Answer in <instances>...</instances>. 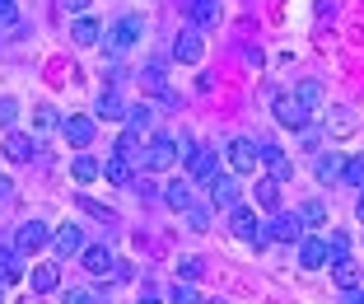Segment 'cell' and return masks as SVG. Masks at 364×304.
Wrapping results in <instances>:
<instances>
[{"label":"cell","instance_id":"obj_5","mask_svg":"<svg viewBox=\"0 0 364 304\" xmlns=\"http://www.w3.org/2000/svg\"><path fill=\"white\" fill-rule=\"evenodd\" d=\"M173 56H178L182 65H196L205 56V43H201V33L196 28H182L178 38H173Z\"/></svg>","mask_w":364,"mask_h":304},{"label":"cell","instance_id":"obj_13","mask_svg":"<svg viewBox=\"0 0 364 304\" xmlns=\"http://www.w3.org/2000/svg\"><path fill=\"white\" fill-rule=\"evenodd\" d=\"M94 117H65L61 122V136H65V141H70V145H89V141H94Z\"/></svg>","mask_w":364,"mask_h":304},{"label":"cell","instance_id":"obj_37","mask_svg":"<svg viewBox=\"0 0 364 304\" xmlns=\"http://www.w3.org/2000/svg\"><path fill=\"white\" fill-rule=\"evenodd\" d=\"M187 225H192V234H205V229H210V216H205V211H187Z\"/></svg>","mask_w":364,"mask_h":304},{"label":"cell","instance_id":"obj_48","mask_svg":"<svg viewBox=\"0 0 364 304\" xmlns=\"http://www.w3.org/2000/svg\"><path fill=\"white\" fill-rule=\"evenodd\" d=\"M140 304H159V300H140Z\"/></svg>","mask_w":364,"mask_h":304},{"label":"cell","instance_id":"obj_11","mask_svg":"<svg viewBox=\"0 0 364 304\" xmlns=\"http://www.w3.org/2000/svg\"><path fill=\"white\" fill-rule=\"evenodd\" d=\"M267 234H271V239H280V243H294V239L304 243V220L299 216H276L267 225Z\"/></svg>","mask_w":364,"mask_h":304},{"label":"cell","instance_id":"obj_33","mask_svg":"<svg viewBox=\"0 0 364 304\" xmlns=\"http://www.w3.org/2000/svg\"><path fill=\"white\" fill-rule=\"evenodd\" d=\"M346 183H355V187H364V154H355V159H346Z\"/></svg>","mask_w":364,"mask_h":304},{"label":"cell","instance_id":"obj_25","mask_svg":"<svg viewBox=\"0 0 364 304\" xmlns=\"http://www.w3.org/2000/svg\"><path fill=\"white\" fill-rule=\"evenodd\" d=\"M140 150H145V136H140V131H127V136L117 141V154H122V159H145Z\"/></svg>","mask_w":364,"mask_h":304},{"label":"cell","instance_id":"obj_10","mask_svg":"<svg viewBox=\"0 0 364 304\" xmlns=\"http://www.w3.org/2000/svg\"><path fill=\"white\" fill-rule=\"evenodd\" d=\"M80 262H85V272H94V276H107L117 267V258L107 253V243H89V248L80 253Z\"/></svg>","mask_w":364,"mask_h":304},{"label":"cell","instance_id":"obj_40","mask_svg":"<svg viewBox=\"0 0 364 304\" xmlns=\"http://www.w3.org/2000/svg\"><path fill=\"white\" fill-rule=\"evenodd\" d=\"M80 206H85L89 216H98V220H112V211H107V206H98V201H89V196H80Z\"/></svg>","mask_w":364,"mask_h":304},{"label":"cell","instance_id":"obj_27","mask_svg":"<svg viewBox=\"0 0 364 304\" xmlns=\"http://www.w3.org/2000/svg\"><path fill=\"white\" fill-rule=\"evenodd\" d=\"M23 281V267H19V253H0V285Z\"/></svg>","mask_w":364,"mask_h":304},{"label":"cell","instance_id":"obj_20","mask_svg":"<svg viewBox=\"0 0 364 304\" xmlns=\"http://www.w3.org/2000/svg\"><path fill=\"white\" fill-rule=\"evenodd\" d=\"M61 285V267H33V295H52Z\"/></svg>","mask_w":364,"mask_h":304},{"label":"cell","instance_id":"obj_32","mask_svg":"<svg viewBox=\"0 0 364 304\" xmlns=\"http://www.w3.org/2000/svg\"><path fill=\"white\" fill-rule=\"evenodd\" d=\"M327 258H350V239H346V234H341V229H336V234H332V239H327Z\"/></svg>","mask_w":364,"mask_h":304},{"label":"cell","instance_id":"obj_12","mask_svg":"<svg viewBox=\"0 0 364 304\" xmlns=\"http://www.w3.org/2000/svg\"><path fill=\"white\" fill-rule=\"evenodd\" d=\"M52 243H56V253H61V258H70V253H85V229L80 225H61L52 234Z\"/></svg>","mask_w":364,"mask_h":304},{"label":"cell","instance_id":"obj_39","mask_svg":"<svg viewBox=\"0 0 364 304\" xmlns=\"http://www.w3.org/2000/svg\"><path fill=\"white\" fill-rule=\"evenodd\" d=\"M14 112H19V103H14V98H0V127H10Z\"/></svg>","mask_w":364,"mask_h":304},{"label":"cell","instance_id":"obj_44","mask_svg":"<svg viewBox=\"0 0 364 304\" xmlns=\"http://www.w3.org/2000/svg\"><path fill=\"white\" fill-rule=\"evenodd\" d=\"M10 192H14V187H10V178L0 174V201H5V196H10Z\"/></svg>","mask_w":364,"mask_h":304},{"label":"cell","instance_id":"obj_26","mask_svg":"<svg viewBox=\"0 0 364 304\" xmlns=\"http://www.w3.org/2000/svg\"><path fill=\"white\" fill-rule=\"evenodd\" d=\"M294 98H299L304 108H318V103H322V80H299Z\"/></svg>","mask_w":364,"mask_h":304},{"label":"cell","instance_id":"obj_21","mask_svg":"<svg viewBox=\"0 0 364 304\" xmlns=\"http://www.w3.org/2000/svg\"><path fill=\"white\" fill-rule=\"evenodd\" d=\"M70 38H75L80 47H94L98 38H103V23H98V19H75V28H70Z\"/></svg>","mask_w":364,"mask_h":304},{"label":"cell","instance_id":"obj_41","mask_svg":"<svg viewBox=\"0 0 364 304\" xmlns=\"http://www.w3.org/2000/svg\"><path fill=\"white\" fill-rule=\"evenodd\" d=\"M61 304H94V295H89V290H65Z\"/></svg>","mask_w":364,"mask_h":304},{"label":"cell","instance_id":"obj_19","mask_svg":"<svg viewBox=\"0 0 364 304\" xmlns=\"http://www.w3.org/2000/svg\"><path fill=\"white\" fill-rule=\"evenodd\" d=\"M187 174H192V178H210L215 174V154L192 145V150H187Z\"/></svg>","mask_w":364,"mask_h":304},{"label":"cell","instance_id":"obj_49","mask_svg":"<svg viewBox=\"0 0 364 304\" xmlns=\"http://www.w3.org/2000/svg\"><path fill=\"white\" fill-rule=\"evenodd\" d=\"M210 304H220V300H210Z\"/></svg>","mask_w":364,"mask_h":304},{"label":"cell","instance_id":"obj_28","mask_svg":"<svg viewBox=\"0 0 364 304\" xmlns=\"http://www.w3.org/2000/svg\"><path fill=\"white\" fill-rule=\"evenodd\" d=\"M98 174H103V164H98L94 154H80L75 159V183H94Z\"/></svg>","mask_w":364,"mask_h":304},{"label":"cell","instance_id":"obj_30","mask_svg":"<svg viewBox=\"0 0 364 304\" xmlns=\"http://www.w3.org/2000/svg\"><path fill=\"white\" fill-rule=\"evenodd\" d=\"M294 216H299L304 225H327V206H322V201H304Z\"/></svg>","mask_w":364,"mask_h":304},{"label":"cell","instance_id":"obj_6","mask_svg":"<svg viewBox=\"0 0 364 304\" xmlns=\"http://www.w3.org/2000/svg\"><path fill=\"white\" fill-rule=\"evenodd\" d=\"M229 229H234L238 239L257 243V234H262V225H257V211H252V206H243V201H238V206L229 211Z\"/></svg>","mask_w":364,"mask_h":304},{"label":"cell","instance_id":"obj_9","mask_svg":"<svg viewBox=\"0 0 364 304\" xmlns=\"http://www.w3.org/2000/svg\"><path fill=\"white\" fill-rule=\"evenodd\" d=\"M205 183H210V201H215V206H225V211L238 206V183L229 174H210Z\"/></svg>","mask_w":364,"mask_h":304},{"label":"cell","instance_id":"obj_2","mask_svg":"<svg viewBox=\"0 0 364 304\" xmlns=\"http://www.w3.org/2000/svg\"><path fill=\"white\" fill-rule=\"evenodd\" d=\"M140 38H145V19H140V14H127V19H117L112 28H107L112 52H127V47H136Z\"/></svg>","mask_w":364,"mask_h":304},{"label":"cell","instance_id":"obj_45","mask_svg":"<svg viewBox=\"0 0 364 304\" xmlns=\"http://www.w3.org/2000/svg\"><path fill=\"white\" fill-rule=\"evenodd\" d=\"M350 304H364V290H360V295H350Z\"/></svg>","mask_w":364,"mask_h":304},{"label":"cell","instance_id":"obj_15","mask_svg":"<svg viewBox=\"0 0 364 304\" xmlns=\"http://www.w3.org/2000/svg\"><path fill=\"white\" fill-rule=\"evenodd\" d=\"M187 14H192L196 28H210V23H220V0H192Z\"/></svg>","mask_w":364,"mask_h":304},{"label":"cell","instance_id":"obj_23","mask_svg":"<svg viewBox=\"0 0 364 304\" xmlns=\"http://www.w3.org/2000/svg\"><path fill=\"white\" fill-rule=\"evenodd\" d=\"M327 131H332V136H341V141H346V136H355V112L350 108H336L332 117H327Z\"/></svg>","mask_w":364,"mask_h":304},{"label":"cell","instance_id":"obj_29","mask_svg":"<svg viewBox=\"0 0 364 304\" xmlns=\"http://www.w3.org/2000/svg\"><path fill=\"white\" fill-rule=\"evenodd\" d=\"M257 206H267V211H276V206H280V183L262 178V183H257Z\"/></svg>","mask_w":364,"mask_h":304},{"label":"cell","instance_id":"obj_16","mask_svg":"<svg viewBox=\"0 0 364 304\" xmlns=\"http://www.w3.org/2000/svg\"><path fill=\"white\" fill-rule=\"evenodd\" d=\"M103 178H107L112 187H127L131 178H136V174H131V159H122V154H112V159L103 164Z\"/></svg>","mask_w":364,"mask_h":304},{"label":"cell","instance_id":"obj_47","mask_svg":"<svg viewBox=\"0 0 364 304\" xmlns=\"http://www.w3.org/2000/svg\"><path fill=\"white\" fill-rule=\"evenodd\" d=\"M0 304H5V285H0Z\"/></svg>","mask_w":364,"mask_h":304},{"label":"cell","instance_id":"obj_7","mask_svg":"<svg viewBox=\"0 0 364 304\" xmlns=\"http://www.w3.org/2000/svg\"><path fill=\"white\" fill-rule=\"evenodd\" d=\"M262 164L271 169V183H289V178H294V159H289L280 145H262Z\"/></svg>","mask_w":364,"mask_h":304},{"label":"cell","instance_id":"obj_17","mask_svg":"<svg viewBox=\"0 0 364 304\" xmlns=\"http://www.w3.org/2000/svg\"><path fill=\"white\" fill-rule=\"evenodd\" d=\"M332 281L341 285V290H355V285H360V267H355L350 258H336L332 262Z\"/></svg>","mask_w":364,"mask_h":304},{"label":"cell","instance_id":"obj_46","mask_svg":"<svg viewBox=\"0 0 364 304\" xmlns=\"http://www.w3.org/2000/svg\"><path fill=\"white\" fill-rule=\"evenodd\" d=\"M360 192H364V187H360ZM355 211H360V220H364V196H360V206H355Z\"/></svg>","mask_w":364,"mask_h":304},{"label":"cell","instance_id":"obj_42","mask_svg":"<svg viewBox=\"0 0 364 304\" xmlns=\"http://www.w3.org/2000/svg\"><path fill=\"white\" fill-rule=\"evenodd\" d=\"M33 122H38V127H52V122H56V112H52V108H47V103H43V108L33 112Z\"/></svg>","mask_w":364,"mask_h":304},{"label":"cell","instance_id":"obj_4","mask_svg":"<svg viewBox=\"0 0 364 304\" xmlns=\"http://www.w3.org/2000/svg\"><path fill=\"white\" fill-rule=\"evenodd\" d=\"M225 154H229V169H234V174H252V169H257V145L252 141H243V136H234V141L225 145Z\"/></svg>","mask_w":364,"mask_h":304},{"label":"cell","instance_id":"obj_8","mask_svg":"<svg viewBox=\"0 0 364 304\" xmlns=\"http://www.w3.org/2000/svg\"><path fill=\"white\" fill-rule=\"evenodd\" d=\"M173 159H178V141H168V136H154L145 145V169H173Z\"/></svg>","mask_w":364,"mask_h":304},{"label":"cell","instance_id":"obj_14","mask_svg":"<svg viewBox=\"0 0 364 304\" xmlns=\"http://www.w3.org/2000/svg\"><path fill=\"white\" fill-rule=\"evenodd\" d=\"M299 262L309 267V272L327 267V262H332V258H327V239H304V243H299Z\"/></svg>","mask_w":364,"mask_h":304},{"label":"cell","instance_id":"obj_35","mask_svg":"<svg viewBox=\"0 0 364 304\" xmlns=\"http://www.w3.org/2000/svg\"><path fill=\"white\" fill-rule=\"evenodd\" d=\"M173 304H201V295L192 290V281H178L173 285Z\"/></svg>","mask_w":364,"mask_h":304},{"label":"cell","instance_id":"obj_34","mask_svg":"<svg viewBox=\"0 0 364 304\" xmlns=\"http://www.w3.org/2000/svg\"><path fill=\"white\" fill-rule=\"evenodd\" d=\"M201 272H205L201 258H182V262H178V281H196Z\"/></svg>","mask_w":364,"mask_h":304},{"label":"cell","instance_id":"obj_38","mask_svg":"<svg viewBox=\"0 0 364 304\" xmlns=\"http://www.w3.org/2000/svg\"><path fill=\"white\" fill-rule=\"evenodd\" d=\"M19 23V10H14V0H0V28H10Z\"/></svg>","mask_w":364,"mask_h":304},{"label":"cell","instance_id":"obj_3","mask_svg":"<svg viewBox=\"0 0 364 304\" xmlns=\"http://www.w3.org/2000/svg\"><path fill=\"white\" fill-rule=\"evenodd\" d=\"M47 243H52V229H47L43 220H23V225H19V239H14V248H19L23 258H28V253H38V248H47Z\"/></svg>","mask_w":364,"mask_h":304},{"label":"cell","instance_id":"obj_43","mask_svg":"<svg viewBox=\"0 0 364 304\" xmlns=\"http://www.w3.org/2000/svg\"><path fill=\"white\" fill-rule=\"evenodd\" d=\"M61 5H65V10H70V14H80V10H89V0H61Z\"/></svg>","mask_w":364,"mask_h":304},{"label":"cell","instance_id":"obj_24","mask_svg":"<svg viewBox=\"0 0 364 304\" xmlns=\"http://www.w3.org/2000/svg\"><path fill=\"white\" fill-rule=\"evenodd\" d=\"M341 174H346V159H341V154H322V159H318V183H336Z\"/></svg>","mask_w":364,"mask_h":304},{"label":"cell","instance_id":"obj_22","mask_svg":"<svg viewBox=\"0 0 364 304\" xmlns=\"http://www.w3.org/2000/svg\"><path fill=\"white\" fill-rule=\"evenodd\" d=\"M168 206L173 211H192V183H187V178H173L168 183Z\"/></svg>","mask_w":364,"mask_h":304},{"label":"cell","instance_id":"obj_31","mask_svg":"<svg viewBox=\"0 0 364 304\" xmlns=\"http://www.w3.org/2000/svg\"><path fill=\"white\" fill-rule=\"evenodd\" d=\"M127 122H131V131H145L154 122V108L150 103H136V108H127Z\"/></svg>","mask_w":364,"mask_h":304},{"label":"cell","instance_id":"obj_36","mask_svg":"<svg viewBox=\"0 0 364 304\" xmlns=\"http://www.w3.org/2000/svg\"><path fill=\"white\" fill-rule=\"evenodd\" d=\"M98 117H122V98L117 94H103V98H98Z\"/></svg>","mask_w":364,"mask_h":304},{"label":"cell","instance_id":"obj_18","mask_svg":"<svg viewBox=\"0 0 364 304\" xmlns=\"http://www.w3.org/2000/svg\"><path fill=\"white\" fill-rule=\"evenodd\" d=\"M5 154H10L14 164L33 159V136H23V131H10V136H5Z\"/></svg>","mask_w":364,"mask_h":304},{"label":"cell","instance_id":"obj_1","mask_svg":"<svg viewBox=\"0 0 364 304\" xmlns=\"http://www.w3.org/2000/svg\"><path fill=\"white\" fill-rule=\"evenodd\" d=\"M271 112H276L280 127H294V131H304V127H309V117H313V108H304L294 94H276V98H271Z\"/></svg>","mask_w":364,"mask_h":304}]
</instances>
